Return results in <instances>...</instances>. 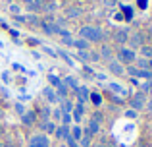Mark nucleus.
Wrapping results in <instances>:
<instances>
[{
  "label": "nucleus",
  "mask_w": 152,
  "mask_h": 147,
  "mask_svg": "<svg viewBox=\"0 0 152 147\" xmlns=\"http://www.w3.org/2000/svg\"><path fill=\"white\" fill-rule=\"evenodd\" d=\"M0 134H2V126H0Z\"/></svg>",
  "instance_id": "obj_42"
},
{
  "label": "nucleus",
  "mask_w": 152,
  "mask_h": 147,
  "mask_svg": "<svg viewBox=\"0 0 152 147\" xmlns=\"http://www.w3.org/2000/svg\"><path fill=\"white\" fill-rule=\"evenodd\" d=\"M98 147H108V145H98Z\"/></svg>",
  "instance_id": "obj_41"
},
{
  "label": "nucleus",
  "mask_w": 152,
  "mask_h": 147,
  "mask_svg": "<svg viewBox=\"0 0 152 147\" xmlns=\"http://www.w3.org/2000/svg\"><path fill=\"white\" fill-rule=\"evenodd\" d=\"M21 118H23V124H33L37 116H35V112H31V110H29V112H25Z\"/></svg>",
  "instance_id": "obj_16"
},
{
  "label": "nucleus",
  "mask_w": 152,
  "mask_h": 147,
  "mask_svg": "<svg viewBox=\"0 0 152 147\" xmlns=\"http://www.w3.org/2000/svg\"><path fill=\"white\" fill-rule=\"evenodd\" d=\"M148 110H150V112H152V101L148 103Z\"/></svg>",
  "instance_id": "obj_37"
},
{
  "label": "nucleus",
  "mask_w": 152,
  "mask_h": 147,
  "mask_svg": "<svg viewBox=\"0 0 152 147\" xmlns=\"http://www.w3.org/2000/svg\"><path fill=\"white\" fill-rule=\"evenodd\" d=\"M66 83H67V85H69V87H73V89H75V91H77V87H79V83H77V79H75V78H73V75H69V78H66Z\"/></svg>",
  "instance_id": "obj_21"
},
{
  "label": "nucleus",
  "mask_w": 152,
  "mask_h": 147,
  "mask_svg": "<svg viewBox=\"0 0 152 147\" xmlns=\"http://www.w3.org/2000/svg\"><path fill=\"white\" fill-rule=\"evenodd\" d=\"M100 56H102V58H108V60L112 62V50H110V47H106V45L102 47V50H100Z\"/></svg>",
  "instance_id": "obj_20"
},
{
  "label": "nucleus",
  "mask_w": 152,
  "mask_h": 147,
  "mask_svg": "<svg viewBox=\"0 0 152 147\" xmlns=\"http://www.w3.org/2000/svg\"><path fill=\"white\" fill-rule=\"evenodd\" d=\"M141 54H142V58H145V60H152V47L142 45L141 47Z\"/></svg>",
  "instance_id": "obj_15"
},
{
  "label": "nucleus",
  "mask_w": 152,
  "mask_h": 147,
  "mask_svg": "<svg viewBox=\"0 0 152 147\" xmlns=\"http://www.w3.org/2000/svg\"><path fill=\"white\" fill-rule=\"evenodd\" d=\"M108 89H110V91H114V93H119L121 97H123V95H127V91L123 89V87L119 85V83H108Z\"/></svg>",
  "instance_id": "obj_14"
},
{
  "label": "nucleus",
  "mask_w": 152,
  "mask_h": 147,
  "mask_svg": "<svg viewBox=\"0 0 152 147\" xmlns=\"http://www.w3.org/2000/svg\"><path fill=\"white\" fill-rule=\"evenodd\" d=\"M62 109H58V110H54V118H62Z\"/></svg>",
  "instance_id": "obj_33"
},
{
  "label": "nucleus",
  "mask_w": 152,
  "mask_h": 147,
  "mask_svg": "<svg viewBox=\"0 0 152 147\" xmlns=\"http://www.w3.org/2000/svg\"><path fill=\"white\" fill-rule=\"evenodd\" d=\"M41 116L45 118L46 122H48V118H50V109H48V106H46V109H42V110H41Z\"/></svg>",
  "instance_id": "obj_23"
},
{
  "label": "nucleus",
  "mask_w": 152,
  "mask_h": 147,
  "mask_svg": "<svg viewBox=\"0 0 152 147\" xmlns=\"http://www.w3.org/2000/svg\"><path fill=\"white\" fill-rule=\"evenodd\" d=\"M135 52L131 49H121L119 50V60L121 62H125V64H131V62H135Z\"/></svg>",
  "instance_id": "obj_3"
},
{
  "label": "nucleus",
  "mask_w": 152,
  "mask_h": 147,
  "mask_svg": "<svg viewBox=\"0 0 152 147\" xmlns=\"http://www.w3.org/2000/svg\"><path fill=\"white\" fill-rule=\"evenodd\" d=\"M142 91H146V93L152 95V81L150 83H145V85H142Z\"/></svg>",
  "instance_id": "obj_28"
},
{
  "label": "nucleus",
  "mask_w": 152,
  "mask_h": 147,
  "mask_svg": "<svg viewBox=\"0 0 152 147\" xmlns=\"http://www.w3.org/2000/svg\"><path fill=\"white\" fill-rule=\"evenodd\" d=\"M69 136H71V137H73V140H75V141H79V140H81V137H83V130H81V126H77V124H75V126H73V128H71V132H69Z\"/></svg>",
  "instance_id": "obj_11"
},
{
  "label": "nucleus",
  "mask_w": 152,
  "mask_h": 147,
  "mask_svg": "<svg viewBox=\"0 0 152 147\" xmlns=\"http://www.w3.org/2000/svg\"><path fill=\"white\" fill-rule=\"evenodd\" d=\"M15 110H18V114H21V116L25 114V109H23V105H21V103H18V105H15Z\"/></svg>",
  "instance_id": "obj_27"
},
{
  "label": "nucleus",
  "mask_w": 152,
  "mask_h": 147,
  "mask_svg": "<svg viewBox=\"0 0 152 147\" xmlns=\"http://www.w3.org/2000/svg\"><path fill=\"white\" fill-rule=\"evenodd\" d=\"M91 99H93L94 105H100V97H98V93H91Z\"/></svg>",
  "instance_id": "obj_26"
},
{
  "label": "nucleus",
  "mask_w": 152,
  "mask_h": 147,
  "mask_svg": "<svg viewBox=\"0 0 152 147\" xmlns=\"http://www.w3.org/2000/svg\"><path fill=\"white\" fill-rule=\"evenodd\" d=\"M10 12H12V14H19V6H15V4H10Z\"/></svg>",
  "instance_id": "obj_31"
},
{
  "label": "nucleus",
  "mask_w": 152,
  "mask_h": 147,
  "mask_svg": "<svg viewBox=\"0 0 152 147\" xmlns=\"http://www.w3.org/2000/svg\"><path fill=\"white\" fill-rule=\"evenodd\" d=\"M148 60H145V58H139L137 60V70H146V72H148Z\"/></svg>",
  "instance_id": "obj_18"
},
{
  "label": "nucleus",
  "mask_w": 152,
  "mask_h": 147,
  "mask_svg": "<svg viewBox=\"0 0 152 147\" xmlns=\"http://www.w3.org/2000/svg\"><path fill=\"white\" fill-rule=\"evenodd\" d=\"M79 35H81V39H83V41H87V43H98V41H102V37H104V33L98 29V27H94V25L81 27Z\"/></svg>",
  "instance_id": "obj_1"
},
{
  "label": "nucleus",
  "mask_w": 152,
  "mask_h": 147,
  "mask_svg": "<svg viewBox=\"0 0 152 147\" xmlns=\"http://www.w3.org/2000/svg\"><path fill=\"white\" fill-rule=\"evenodd\" d=\"M114 19H115V21H121V19H125V18H123L121 12H118V14H114Z\"/></svg>",
  "instance_id": "obj_32"
},
{
  "label": "nucleus",
  "mask_w": 152,
  "mask_h": 147,
  "mask_svg": "<svg viewBox=\"0 0 152 147\" xmlns=\"http://www.w3.org/2000/svg\"><path fill=\"white\" fill-rule=\"evenodd\" d=\"M114 39H115V43L123 45V43H127V39H129V31L123 27V29H119V31H115V33H114Z\"/></svg>",
  "instance_id": "obj_4"
},
{
  "label": "nucleus",
  "mask_w": 152,
  "mask_h": 147,
  "mask_svg": "<svg viewBox=\"0 0 152 147\" xmlns=\"http://www.w3.org/2000/svg\"><path fill=\"white\" fill-rule=\"evenodd\" d=\"M131 106H133V110H142L146 105V99H145V93H135L133 97L129 99Z\"/></svg>",
  "instance_id": "obj_2"
},
{
  "label": "nucleus",
  "mask_w": 152,
  "mask_h": 147,
  "mask_svg": "<svg viewBox=\"0 0 152 147\" xmlns=\"http://www.w3.org/2000/svg\"><path fill=\"white\" fill-rule=\"evenodd\" d=\"M123 12H125V16H127V19H131V16H133V10L131 8H121Z\"/></svg>",
  "instance_id": "obj_30"
},
{
  "label": "nucleus",
  "mask_w": 152,
  "mask_h": 147,
  "mask_svg": "<svg viewBox=\"0 0 152 147\" xmlns=\"http://www.w3.org/2000/svg\"><path fill=\"white\" fill-rule=\"evenodd\" d=\"M79 141H81V147H89L91 145V136H87V134H85Z\"/></svg>",
  "instance_id": "obj_22"
},
{
  "label": "nucleus",
  "mask_w": 152,
  "mask_h": 147,
  "mask_svg": "<svg viewBox=\"0 0 152 147\" xmlns=\"http://www.w3.org/2000/svg\"><path fill=\"white\" fill-rule=\"evenodd\" d=\"M66 141H67V145H69V147H81V145H79V143H77V141H75V140H73V137H71V136L67 137Z\"/></svg>",
  "instance_id": "obj_24"
},
{
  "label": "nucleus",
  "mask_w": 152,
  "mask_h": 147,
  "mask_svg": "<svg viewBox=\"0 0 152 147\" xmlns=\"http://www.w3.org/2000/svg\"><path fill=\"white\" fill-rule=\"evenodd\" d=\"M127 41L131 43V47H142V35L141 33H135L133 37H129Z\"/></svg>",
  "instance_id": "obj_12"
},
{
  "label": "nucleus",
  "mask_w": 152,
  "mask_h": 147,
  "mask_svg": "<svg viewBox=\"0 0 152 147\" xmlns=\"http://www.w3.org/2000/svg\"><path fill=\"white\" fill-rule=\"evenodd\" d=\"M104 6H106V8H114L115 6V0H104Z\"/></svg>",
  "instance_id": "obj_29"
},
{
  "label": "nucleus",
  "mask_w": 152,
  "mask_h": 147,
  "mask_svg": "<svg viewBox=\"0 0 152 147\" xmlns=\"http://www.w3.org/2000/svg\"><path fill=\"white\" fill-rule=\"evenodd\" d=\"M108 68H110V72L115 74V75H123V74H125V68H123L118 60H112L110 64H108Z\"/></svg>",
  "instance_id": "obj_5"
},
{
  "label": "nucleus",
  "mask_w": 152,
  "mask_h": 147,
  "mask_svg": "<svg viewBox=\"0 0 152 147\" xmlns=\"http://www.w3.org/2000/svg\"><path fill=\"white\" fill-rule=\"evenodd\" d=\"M98 130H100V124H98L96 120H91V124H89V128L85 130V134L87 136H93V134H96Z\"/></svg>",
  "instance_id": "obj_10"
},
{
  "label": "nucleus",
  "mask_w": 152,
  "mask_h": 147,
  "mask_svg": "<svg viewBox=\"0 0 152 147\" xmlns=\"http://www.w3.org/2000/svg\"><path fill=\"white\" fill-rule=\"evenodd\" d=\"M81 114H83V105H77L75 110H73V120L79 122V120H81Z\"/></svg>",
  "instance_id": "obj_19"
},
{
  "label": "nucleus",
  "mask_w": 152,
  "mask_h": 147,
  "mask_svg": "<svg viewBox=\"0 0 152 147\" xmlns=\"http://www.w3.org/2000/svg\"><path fill=\"white\" fill-rule=\"evenodd\" d=\"M54 136L58 137V140H62V141H66L67 137H69V128L67 126H60V128H56V132H54Z\"/></svg>",
  "instance_id": "obj_6"
},
{
  "label": "nucleus",
  "mask_w": 152,
  "mask_h": 147,
  "mask_svg": "<svg viewBox=\"0 0 152 147\" xmlns=\"http://www.w3.org/2000/svg\"><path fill=\"white\" fill-rule=\"evenodd\" d=\"M0 147H4V143H0Z\"/></svg>",
  "instance_id": "obj_43"
},
{
  "label": "nucleus",
  "mask_w": 152,
  "mask_h": 147,
  "mask_svg": "<svg viewBox=\"0 0 152 147\" xmlns=\"http://www.w3.org/2000/svg\"><path fill=\"white\" fill-rule=\"evenodd\" d=\"M23 2H27V4H31V2H33V0H23Z\"/></svg>",
  "instance_id": "obj_38"
},
{
  "label": "nucleus",
  "mask_w": 152,
  "mask_h": 147,
  "mask_svg": "<svg viewBox=\"0 0 152 147\" xmlns=\"http://www.w3.org/2000/svg\"><path fill=\"white\" fill-rule=\"evenodd\" d=\"M42 128H45V132L46 134H54L56 132V124H54V122H45V124H42Z\"/></svg>",
  "instance_id": "obj_17"
},
{
  "label": "nucleus",
  "mask_w": 152,
  "mask_h": 147,
  "mask_svg": "<svg viewBox=\"0 0 152 147\" xmlns=\"http://www.w3.org/2000/svg\"><path fill=\"white\" fill-rule=\"evenodd\" d=\"M77 99H79V105H83L89 99V89L87 87H77Z\"/></svg>",
  "instance_id": "obj_7"
},
{
  "label": "nucleus",
  "mask_w": 152,
  "mask_h": 147,
  "mask_svg": "<svg viewBox=\"0 0 152 147\" xmlns=\"http://www.w3.org/2000/svg\"><path fill=\"white\" fill-rule=\"evenodd\" d=\"M60 25H66V19H62V18H58V27Z\"/></svg>",
  "instance_id": "obj_36"
},
{
  "label": "nucleus",
  "mask_w": 152,
  "mask_h": 147,
  "mask_svg": "<svg viewBox=\"0 0 152 147\" xmlns=\"http://www.w3.org/2000/svg\"><path fill=\"white\" fill-rule=\"evenodd\" d=\"M42 95H45V97L48 99L50 103H56V101H58V97H56V93H54V89H52V87H45Z\"/></svg>",
  "instance_id": "obj_13"
},
{
  "label": "nucleus",
  "mask_w": 152,
  "mask_h": 147,
  "mask_svg": "<svg viewBox=\"0 0 152 147\" xmlns=\"http://www.w3.org/2000/svg\"><path fill=\"white\" fill-rule=\"evenodd\" d=\"M0 118H2V109H0Z\"/></svg>",
  "instance_id": "obj_40"
},
{
  "label": "nucleus",
  "mask_w": 152,
  "mask_h": 147,
  "mask_svg": "<svg viewBox=\"0 0 152 147\" xmlns=\"http://www.w3.org/2000/svg\"><path fill=\"white\" fill-rule=\"evenodd\" d=\"M62 122H64V126L69 124V122H71V116H69L67 112H64V114H62Z\"/></svg>",
  "instance_id": "obj_25"
},
{
  "label": "nucleus",
  "mask_w": 152,
  "mask_h": 147,
  "mask_svg": "<svg viewBox=\"0 0 152 147\" xmlns=\"http://www.w3.org/2000/svg\"><path fill=\"white\" fill-rule=\"evenodd\" d=\"M66 16H67V18H71V19H77V18H81V10L75 8V6H69L66 10Z\"/></svg>",
  "instance_id": "obj_8"
},
{
  "label": "nucleus",
  "mask_w": 152,
  "mask_h": 147,
  "mask_svg": "<svg viewBox=\"0 0 152 147\" xmlns=\"http://www.w3.org/2000/svg\"><path fill=\"white\" fill-rule=\"evenodd\" d=\"M25 19H27L29 23H37V18H35V16H29V18H25Z\"/></svg>",
  "instance_id": "obj_34"
},
{
  "label": "nucleus",
  "mask_w": 152,
  "mask_h": 147,
  "mask_svg": "<svg viewBox=\"0 0 152 147\" xmlns=\"http://www.w3.org/2000/svg\"><path fill=\"white\" fill-rule=\"evenodd\" d=\"M71 45H73L75 49H79L81 52H85V50L89 49V43H87V41H83V39H73V43H71Z\"/></svg>",
  "instance_id": "obj_9"
},
{
  "label": "nucleus",
  "mask_w": 152,
  "mask_h": 147,
  "mask_svg": "<svg viewBox=\"0 0 152 147\" xmlns=\"http://www.w3.org/2000/svg\"><path fill=\"white\" fill-rule=\"evenodd\" d=\"M139 8H142V10H145V8H146V0H139Z\"/></svg>",
  "instance_id": "obj_35"
},
{
  "label": "nucleus",
  "mask_w": 152,
  "mask_h": 147,
  "mask_svg": "<svg viewBox=\"0 0 152 147\" xmlns=\"http://www.w3.org/2000/svg\"><path fill=\"white\" fill-rule=\"evenodd\" d=\"M148 66H150V68H152V60H148Z\"/></svg>",
  "instance_id": "obj_39"
}]
</instances>
